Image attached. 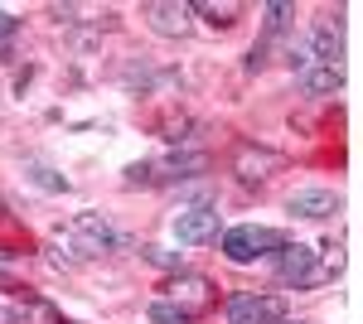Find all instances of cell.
<instances>
[{"instance_id":"17","label":"cell","mask_w":363,"mask_h":324,"mask_svg":"<svg viewBox=\"0 0 363 324\" xmlns=\"http://www.w3.org/2000/svg\"><path fill=\"white\" fill-rule=\"evenodd\" d=\"M140 257L150 267H165V271H184V257L179 252H165V247H140Z\"/></svg>"},{"instance_id":"10","label":"cell","mask_w":363,"mask_h":324,"mask_svg":"<svg viewBox=\"0 0 363 324\" xmlns=\"http://www.w3.org/2000/svg\"><path fill=\"white\" fill-rule=\"evenodd\" d=\"M208 169V155L203 150H174L169 160L155 164V184H174V179H194Z\"/></svg>"},{"instance_id":"14","label":"cell","mask_w":363,"mask_h":324,"mask_svg":"<svg viewBox=\"0 0 363 324\" xmlns=\"http://www.w3.org/2000/svg\"><path fill=\"white\" fill-rule=\"evenodd\" d=\"M339 82H344L339 68H325V63H310L306 68V92L310 97H330V92H339Z\"/></svg>"},{"instance_id":"5","label":"cell","mask_w":363,"mask_h":324,"mask_svg":"<svg viewBox=\"0 0 363 324\" xmlns=\"http://www.w3.org/2000/svg\"><path fill=\"white\" fill-rule=\"evenodd\" d=\"M277 169H286V155H281V150L252 145V140H242V145L233 150V174H238L242 184H267Z\"/></svg>"},{"instance_id":"11","label":"cell","mask_w":363,"mask_h":324,"mask_svg":"<svg viewBox=\"0 0 363 324\" xmlns=\"http://www.w3.org/2000/svg\"><path fill=\"white\" fill-rule=\"evenodd\" d=\"M0 324H63V320L49 300H25V305L0 300Z\"/></svg>"},{"instance_id":"22","label":"cell","mask_w":363,"mask_h":324,"mask_svg":"<svg viewBox=\"0 0 363 324\" xmlns=\"http://www.w3.org/2000/svg\"><path fill=\"white\" fill-rule=\"evenodd\" d=\"M20 262H25V257H20L15 247H0V271H15Z\"/></svg>"},{"instance_id":"23","label":"cell","mask_w":363,"mask_h":324,"mask_svg":"<svg viewBox=\"0 0 363 324\" xmlns=\"http://www.w3.org/2000/svg\"><path fill=\"white\" fill-rule=\"evenodd\" d=\"M0 218H5V203H0Z\"/></svg>"},{"instance_id":"21","label":"cell","mask_w":363,"mask_h":324,"mask_svg":"<svg viewBox=\"0 0 363 324\" xmlns=\"http://www.w3.org/2000/svg\"><path fill=\"white\" fill-rule=\"evenodd\" d=\"M286 63L306 73V68H310V49H306V44H291V49H286Z\"/></svg>"},{"instance_id":"16","label":"cell","mask_w":363,"mask_h":324,"mask_svg":"<svg viewBox=\"0 0 363 324\" xmlns=\"http://www.w3.org/2000/svg\"><path fill=\"white\" fill-rule=\"evenodd\" d=\"M145 315H150V324H189V315H184L179 305H169V300H155Z\"/></svg>"},{"instance_id":"8","label":"cell","mask_w":363,"mask_h":324,"mask_svg":"<svg viewBox=\"0 0 363 324\" xmlns=\"http://www.w3.org/2000/svg\"><path fill=\"white\" fill-rule=\"evenodd\" d=\"M310 271H315V247L306 242H286L277 257V281L281 286H296V291H310Z\"/></svg>"},{"instance_id":"19","label":"cell","mask_w":363,"mask_h":324,"mask_svg":"<svg viewBox=\"0 0 363 324\" xmlns=\"http://www.w3.org/2000/svg\"><path fill=\"white\" fill-rule=\"evenodd\" d=\"M15 29H20V20H15L10 10H0V63L10 58V44H15Z\"/></svg>"},{"instance_id":"20","label":"cell","mask_w":363,"mask_h":324,"mask_svg":"<svg viewBox=\"0 0 363 324\" xmlns=\"http://www.w3.org/2000/svg\"><path fill=\"white\" fill-rule=\"evenodd\" d=\"M121 179H126L131 189H136V184H155V164H150V160H136V164H126V174H121Z\"/></svg>"},{"instance_id":"6","label":"cell","mask_w":363,"mask_h":324,"mask_svg":"<svg viewBox=\"0 0 363 324\" xmlns=\"http://www.w3.org/2000/svg\"><path fill=\"white\" fill-rule=\"evenodd\" d=\"M174 238L184 247H199V242H213L218 238V208L213 203H189L174 213Z\"/></svg>"},{"instance_id":"13","label":"cell","mask_w":363,"mask_h":324,"mask_svg":"<svg viewBox=\"0 0 363 324\" xmlns=\"http://www.w3.org/2000/svg\"><path fill=\"white\" fill-rule=\"evenodd\" d=\"M189 15H203L213 29H228V25H238L242 5L238 0H199V5H189Z\"/></svg>"},{"instance_id":"9","label":"cell","mask_w":363,"mask_h":324,"mask_svg":"<svg viewBox=\"0 0 363 324\" xmlns=\"http://www.w3.org/2000/svg\"><path fill=\"white\" fill-rule=\"evenodd\" d=\"M286 208H291L296 218H310V223H320V218L339 213V194H330V189H296L291 199H286Z\"/></svg>"},{"instance_id":"24","label":"cell","mask_w":363,"mask_h":324,"mask_svg":"<svg viewBox=\"0 0 363 324\" xmlns=\"http://www.w3.org/2000/svg\"><path fill=\"white\" fill-rule=\"evenodd\" d=\"M281 324H286V320H281ZM296 324H301V320H296Z\"/></svg>"},{"instance_id":"18","label":"cell","mask_w":363,"mask_h":324,"mask_svg":"<svg viewBox=\"0 0 363 324\" xmlns=\"http://www.w3.org/2000/svg\"><path fill=\"white\" fill-rule=\"evenodd\" d=\"M262 15H267V29L277 34V29H286V20L296 15V5H286V0H272V5H262Z\"/></svg>"},{"instance_id":"1","label":"cell","mask_w":363,"mask_h":324,"mask_svg":"<svg viewBox=\"0 0 363 324\" xmlns=\"http://www.w3.org/2000/svg\"><path fill=\"white\" fill-rule=\"evenodd\" d=\"M291 242L281 228H257V223H242V228H228L223 233V257L228 262H238V267H247L257 257H267V252H281V247Z\"/></svg>"},{"instance_id":"12","label":"cell","mask_w":363,"mask_h":324,"mask_svg":"<svg viewBox=\"0 0 363 324\" xmlns=\"http://www.w3.org/2000/svg\"><path fill=\"white\" fill-rule=\"evenodd\" d=\"M339 54H344V34H339V25H320L315 34H310V63L339 68Z\"/></svg>"},{"instance_id":"7","label":"cell","mask_w":363,"mask_h":324,"mask_svg":"<svg viewBox=\"0 0 363 324\" xmlns=\"http://www.w3.org/2000/svg\"><path fill=\"white\" fill-rule=\"evenodd\" d=\"M140 15H145V25L155 29L160 39H184L194 29L189 5H179V0H150V5H140Z\"/></svg>"},{"instance_id":"4","label":"cell","mask_w":363,"mask_h":324,"mask_svg":"<svg viewBox=\"0 0 363 324\" xmlns=\"http://www.w3.org/2000/svg\"><path fill=\"white\" fill-rule=\"evenodd\" d=\"M286 320V300L262 296V291H238L228 300V324H281Z\"/></svg>"},{"instance_id":"15","label":"cell","mask_w":363,"mask_h":324,"mask_svg":"<svg viewBox=\"0 0 363 324\" xmlns=\"http://www.w3.org/2000/svg\"><path fill=\"white\" fill-rule=\"evenodd\" d=\"M25 174H29V179H34V184H39V189H49V194H63V189H68V179H63V174H54L49 164H39V160L29 164Z\"/></svg>"},{"instance_id":"3","label":"cell","mask_w":363,"mask_h":324,"mask_svg":"<svg viewBox=\"0 0 363 324\" xmlns=\"http://www.w3.org/2000/svg\"><path fill=\"white\" fill-rule=\"evenodd\" d=\"M165 291H169V305H179L189 320L208 315V310L218 305V291H213V281H208V276H199V271H174Z\"/></svg>"},{"instance_id":"2","label":"cell","mask_w":363,"mask_h":324,"mask_svg":"<svg viewBox=\"0 0 363 324\" xmlns=\"http://www.w3.org/2000/svg\"><path fill=\"white\" fill-rule=\"evenodd\" d=\"M68 242L78 247L83 257H102V252H116V247H126L131 238L126 233H116L112 223L102 213H78L73 223H68Z\"/></svg>"}]
</instances>
